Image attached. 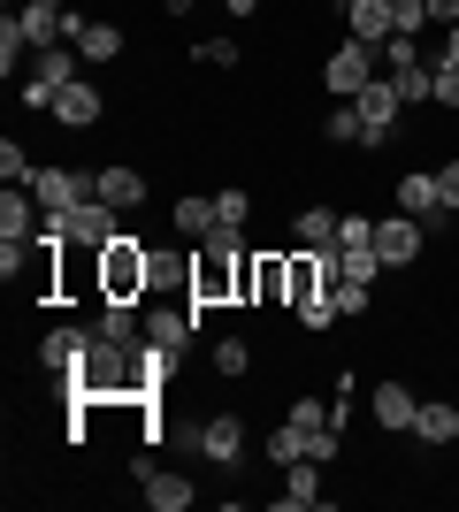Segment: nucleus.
<instances>
[{"instance_id": "nucleus-1", "label": "nucleus", "mask_w": 459, "mask_h": 512, "mask_svg": "<svg viewBox=\"0 0 459 512\" xmlns=\"http://www.w3.org/2000/svg\"><path fill=\"white\" fill-rule=\"evenodd\" d=\"M352 107H360V153H383V146L406 138V92L391 77H368V85L352 92Z\"/></svg>"}, {"instance_id": "nucleus-16", "label": "nucleus", "mask_w": 459, "mask_h": 512, "mask_svg": "<svg viewBox=\"0 0 459 512\" xmlns=\"http://www.w3.org/2000/svg\"><path fill=\"white\" fill-rule=\"evenodd\" d=\"M345 39L391 46L398 39V0H352V8H345Z\"/></svg>"}, {"instance_id": "nucleus-28", "label": "nucleus", "mask_w": 459, "mask_h": 512, "mask_svg": "<svg viewBox=\"0 0 459 512\" xmlns=\"http://www.w3.org/2000/svg\"><path fill=\"white\" fill-rule=\"evenodd\" d=\"M329 306H337V321H360V314H375L383 299H375L368 283H337V291H329Z\"/></svg>"}, {"instance_id": "nucleus-21", "label": "nucleus", "mask_w": 459, "mask_h": 512, "mask_svg": "<svg viewBox=\"0 0 459 512\" xmlns=\"http://www.w3.org/2000/svg\"><path fill=\"white\" fill-rule=\"evenodd\" d=\"M207 375H215V383H245V375H253V337H215Z\"/></svg>"}, {"instance_id": "nucleus-17", "label": "nucleus", "mask_w": 459, "mask_h": 512, "mask_svg": "<svg viewBox=\"0 0 459 512\" xmlns=\"http://www.w3.org/2000/svg\"><path fill=\"white\" fill-rule=\"evenodd\" d=\"M414 444H429V451H452V444H459V406H452V398H421Z\"/></svg>"}, {"instance_id": "nucleus-23", "label": "nucleus", "mask_w": 459, "mask_h": 512, "mask_svg": "<svg viewBox=\"0 0 459 512\" xmlns=\"http://www.w3.org/2000/svg\"><path fill=\"white\" fill-rule=\"evenodd\" d=\"M215 214L230 230H253V214H261V192L253 184H215Z\"/></svg>"}, {"instance_id": "nucleus-32", "label": "nucleus", "mask_w": 459, "mask_h": 512, "mask_svg": "<svg viewBox=\"0 0 459 512\" xmlns=\"http://www.w3.org/2000/svg\"><path fill=\"white\" fill-rule=\"evenodd\" d=\"M337 451H345L337 428H314V436H306V459H314V467H337Z\"/></svg>"}, {"instance_id": "nucleus-20", "label": "nucleus", "mask_w": 459, "mask_h": 512, "mask_svg": "<svg viewBox=\"0 0 459 512\" xmlns=\"http://www.w3.org/2000/svg\"><path fill=\"white\" fill-rule=\"evenodd\" d=\"M138 490H146V505H153V512H184V505L199 497V490H192V474H176V467H153Z\"/></svg>"}, {"instance_id": "nucleus-15", "label": "nucleus", "mask_w": 459, "mask_h": 512, "mask_svg": "<svg viewBox=\"0 0 459 512\" xmlns=\"http://www.w3.org/2000/svg\"><path fill=\"white\" fill-rule=\"evenodd\" d=\"M146 169L138 161H108V169H92V199H108V207H123V214H138L146 207Z\"/></svg>"}, {"instance_id": "nucleus-18", "label": "nucleus", "mask_w": 459, "mask_h": 512, "mask_svg": "<svg viewBox=\"0 0 459 512\" xmlns=\"http://www.w3.org/2000/svg\"><path fill=\"white\" fill-rule=\"evenodd\" d=\"M306 505H322V467H314V459H291L284 490H276V512H306Z\"/></svg>"}, {"instance_id": "nucleus-14", "label": "nucleus", "mask_w": 459, "mask_h": 512, "mask_svg": "<svg viewBox=\"0 0 459 512\" xmlns=\"http://www.w3.org/2000/svg\"><path fill=\"white\" fill-rule=\"evenodd\" d=\"M31 199H39L46 214H69V207H85V199H92V176H85V169H62V161H46V169L31 176Z\"/></svg>"}, {"instance_id": "nucleus-25", "label": "nucleus", "mask_w": 459, "mask_h": 512, "mask_svg": "<svg viewBox=\"0 0 459 512\" xmlns=\"http://www.w3.org/2000/svg\"><path fill=\"white\" fill-rule=\"evenodd\" d=\"M337 283H383V253L375 245H337Z\"/></svg>"}, {"instance_id": "nucleus-5", "label": "nucleus", "mask_w": 459, "mask_h": 512, "mask_svg": "<svg viewBox=\"0 0 459 512\" xmlns=\"http://www.w3.org/2000/svg\"><path fill=\"white\" fill-rule=\"evenodd\" d=\"M375 253H383V268H421V253H429V222H414V214H375Z\"/></svg>"}, {"instance_id": "nucleus-27", "label": "nucleus", "mask_w": 459, "mask_h": 512, "mask_svg": "<svg viewBox=\"0 0 459 512\" xmlns=\"http://www.w3.org/2000/svg\"><path fill=\"white\" fill-rule=\"evenodd\" d=\"M261 459H268V467H291V459H306V428H268V436H261Z\"/></svg>"}, {"instance_id": "nucleus-35", "label": "nucleus", "mask_w": 459, "mask_h": 512, "mask_svg": "<svg viewBox=\"0 0 459 512\" xmlns=\"http://www.w3.org/2000/svg\"><path fill=\"white\" fill-rule=\"evenodd\" d=\"M437 192H444V214H459V153L437 169Z\"/></svg>"}, {"instance_id": "nucleus-2", "label": "nucleus", "mask_w": 459, "mask_h": 512, "mask_svg": "<svg viewBox=\"0 0 459 512\" xmlns=\"http://www.w3.org/2000/svg\"><path fill=\"white\" fill-rule=\"evenodd\" d=\"M291 299V245H245L238 260V306H284Z\"/></svg>"}, {"instance_id": "nucleus-8", "label": "nucleus", "mask_w": 459, "mask_h": 512, "mask_svg": "<svg viewBox=\"0 0 459 512\" xmlns=\"http://www.w3.org/2000/svg\"><path fill=\"white\" fill-rule=\"evenodd\" d=\"M85 352H92V321H54L39 337V367L54 375V383H69L77 367H85Z\"/></svg>"}, {"instance_id": "nucleus-37", "label": "nucleus", "mask_w": 459, "mask_h": 512, "mask_svg": "<svg viewBox=\"0 0 459 512\" xmlns=\"http://www.w3.org/2000/svg\"><path fill=\"white\" fill-rule=\"evenodd\" d=\"M421 8H429V31H452L459 23V0H421Z\"/></svg>"}, {"instance_id": "nucleus-10", "label": "nucleus", "mask_w": 459, "mask_h": 512, "mask_svg": "<svg viewBox=\"0 0 459 512\" xmlns=\"http://www.w3.org/2000/svg\"><path fill=\"white\" fill-rule=\"evenodd\" d=\"M69 46H77L85 62H123V54H131V31L115 16H85V8H77V16H69Z\"/></svg>"}, {"instance_id": "nucleus-9", "label": "nucleus", "mask_w": 459, "mask_h": 512, "mask_svg": "<svg viewBox=\"0 0 459 512\" xmlns=\"http://www.w3.org/2000/svg\"><path fill=\"white\" fill-rule=\"evenodd\" d=\"M414 413H421L414 383H398V375H383V383L368 390V421H375V436H414Z\"/></svg>"}, {"instance_id": "nucleus-7", "label": "nucleus", "mask_w": 459, "mask_h": 512, "mask_svg": "<svg viewBox=\"0 0 459 512\" xmlns=\"http://www.w3.org/2000/svg\"><path fill=\"white\" fill-rule=\"evenodd\" d=\"M77 62H85L77 46H46V54H31V69H23V85H16L23 107H54V92L77 77Z\"/></svg>"}, {"instance_id": "nucleus-33", "label": "nucleus", "mask_w": 459, "mask_h": 512, "mask_svg": "<svg viewBox=\"0 0 459 512\" xmlns=\"http://www.w3.org/2000/svg\"><path fill=\"white\" fill-rule=\"evenodd\" d=\"M429 107H437V115H452V107H459V69H437V85H429Z\"/></svg>"}, {"instance_id": "nucleus-13", "label": "nucleus", "mask_w": 459, "mask_h": 512, "mask_svg": "<svg viewBox=\"0 0 459 512\" xmlns=\"http://www.w3.org/2000/svg\"><path fill=\"white\" fill-rule=\"evenodd\" d=\"M69 0H16V23L23 39H31V54H46V46H69Z\"/></svg>"}, {"instance_id": "nucleus-19", "label": "nucleus", "mask_w": 459, "mask_h": 512, "mask_svg": "<svg viewBox=\"0 0 459 512\" xmlns=\"http://www.w3.org/2000/svg\"><path fill=\"white\" fill-rule=\"evenodd\" d=\"M169 222H176V237H184V245H199V237L222 222V214H215V192H184V199L169 207Z\"/></svg>"}, {"instance_id": "nucleus-24", "label": "nucleus", "mask_w": 459, "mask_h": 512, "mask_svg": "<svg viewBox=\"0 0 459 512\" xmlns=\"http://www.w3.org/2000/svg\"><path fill=\"white\" fill-rule=\"evenodd\" d=\"M337 222H345V214L322 199V207H299V214H291V237H299V245H337Z\"/></svg>"}, {"instance_id": "nucleus-12", "label": "nucleus", "mask_w": 459, "mask_h": 512, "mask_svg": "<svg viewBox=\"0 0 459 512\" xmlns=\"http://www.w3.org/2000/svg\"><path fill=\"white\" fill-rule=\"evenodd\" d=\"M192 444H199L207 467H238V459H245V421H238V413H199Z\"/></svg>"}, {"instance_id": "nucleus-31", "label": "nucleus", "mask_w": 459, "mask_h": 512, "mask_svg": "<svg viewBox=\"0 0 459 512\" xmlns=\"http://www.w3.org/2000/svg\"><path fill=\"white\" fill-rule=\"evenodd\" d=\"M31 176H39V161H31V153L8 138V146H0V184H31Z\"/></svg>"}, {"instance_id": "nucleus-38", "label": "nucleus", "mask_w": 459, "mask_h": 512, "mask_svg": "<svg viewBox=\"0 0 459 512\" xmlns=\"http://www.w3.org/2000/svg\"><path fill=\"white\" fill-rule=\"evenodd\" d=\"M222 8H230V16H238V23H245V16H261L268 0H222Z\"/></svg>"}, {"instance_id": "nucleus-34", "label": "nucleus", "mask_w": 459, "mask_h": 512, "mask_svg": "<svg viewBox=\"0 0 459 512\" xmlns=\"http://www.w3.org/2000/svg\"><path fill=\"white\" fill-rule=\"evenodd\" d=\"M337 245H375V214H345V222H337Z\"/></svg>"}, {"instance_id": "nucleus-26", "label": "nucleus", "mask_w": 459, "mask_h": 512, "mask_svg": "<svg viewBox=\"0 0 459 512\" xmlns=\"http://www.w3.org/2000/svg\"><path fill=\"white\" fill-rule=\"evenodd\" d=\"M322 146H360V107L352 100H322Z\"/></svg>"}, {"instance_id": "nucleus-11", "label": "nucleus", "mask_w": 459, "mask_h": 512, "mask_svg": "<svg viewBox=\"0 0 459 512\" xmlns=\"http://www.w3.org/2000/svg\"><path fill=\"white\" fill-rule=\"evenodd\" d=\"M391 207L398 214H414V222H429V230H444L452 214H444V192H437V169H406L391 184Z\"/></svg>"}, {"instance_id": "nucleus-3", "label": "nucleus", "mask_w": 459, "mask_h": 512, "mask_svg": "<svg viewBox=\"0 0 459 512\" xmlns=\"http://www.w3.org/2000/svg\"><path fill=\"white\" fill-rule=\"evenodd\" d=\"M383 77V46H360V39H337L322 54V100H352V92Z\"/></svg>"}, {"instance_id": "nucleus-22", "label": "nucleus", "mask_w": 459, "mask_h": 512, "mask_svg": "<svg viewBox=\"0 0 459 512\" xmlns=\"http://www.w3.org/2000/svg\"><path fill=\"white\" fill-rule=\"evenodd\" d=\"M23 69H31V39H23L16 8H8V16H0V77H8V85H23Z\"/></svg>"}, {"instance_id": "nucleus-39", "label": "nucleus", "mask_w": 459, "mask_h": 512, "mask_svg": "<svg viewBox=\"0 0 459 512\" xmlns=\"http://www.w3.org/2000/svg\"><path fill=\"white\" fill-rule=\"evenodd\" d=\"M161 16H192V0H161Z\"/></svg>"}, {"instance_id": "nucleus-4", "label": "nucleus", "mask_w": 459, "mask_h": 512, "mask_svg": "<svg viewBox=\"0 0 459 512\" xmlns=\"http://www.w3.org/2000/svg\"><path fill=\"white\" fill-rule=\"evenodd\" d=\"M46 230L62 237V245H115L123 237V207H108V199H85V207H69V214H46Z\"/></svg>"}, {"instance_id": "nucleus-36", "label": "nucleus", "mask_w": 459, "mask_h": 512, "mask_svg": "<svg viewBox=\"0 0 459 512\" xmlns=\"http://www.w3.org/2000/svg\"><path fill=\"white\" fill-rule=\"evenodd\" d=\"M429 62H437V69H459V23H452V31H437V54H429Z\"/></svg>"}, {"instance_id": "nucleus-40", "label": "nucleus", "mask_w": 459, "mask_h": 512, "mask_svg": "<svg viewBox=\"0 0 459 512\" xmlns=\"http://www.w3.org/2000/svg\"><path fill=\"white\" fill-rule=\"evenodd\" d=\"M322 8H337V16H345V8H352V0H322Z\"/></svg>"}, {"instance_id": "nucleus-30", "label": "nucleus", "mask_w": 459, "mask_h": 512, "mask_svg": "<svg viewBox=\"0 0 459 512\" xmlns=\"http://www.w3.org/2000/svg\"><path fill=\"white\" fill-rule=\"evenodd\" d=\"M284 421L314 436V428H337V406H322V398H291V413H284Z\"/></svg>"}, {"instance_id": "nucleus-29", "label": "nucleus", "mask_w": 459, "mask_h": 512, "mask_svg": "<svg viewBox=\"0 0 459 512\" xmlns=\"http://www.w3.org/2000/svg\"><path fill=\"white\" fill-rule=\"evenodd\" d=\"M192 62H199V69H215V77H230L245 54H238V39H199V46H192Z\"/></svg>"}, {"instance_id": "nucleus-6", "label": "nucleus", "mask_w": 459, "mask_h": 512, "mask_svg": "<svg viewBox=\"0 0 459 512\" xmlns=\"http://www.w3.org/2000/svg\"><path fill=\"white\" fill-rule=\"evenodd\" d=\"M46 115H54V130L85 138V130H100V123H108V92L92 85V77H69V85L54 92V107H46Z\"/></svg>"}]
</instances>
